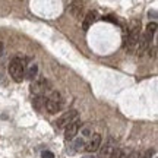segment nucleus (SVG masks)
I'll return each instance as SVG.
<instances>
[{
  "label": "nucleus",
  "mask_w": 158,
  "mask_h": 158,
  "mask_svg": "<svg viewBox=\"0 0 158 158\" xmlns=\"http://www.w3.org/2000/svg\"><path fill=\"white\" fill-rule=\"evenodd\" d=\"M51 88V84L48 82V79H45V78H43V79H37V81H34L32 84H31V86H29V89H31V92L32 94H43L44 91H47V89H50Z\"/></svg>",
  "instance_id": "obj_6"
},
{
  "label": "nucleus",
  "mask_w": 158,
  "mask_h": 158,
  "mask_svg": "<svg viewBox=\"0 0 158 158\" xmlns=\"http://www.w3.org/2000/svg\"><path fill=\"white\" fill-rule=\"evenodd\" d=\"M9 75L15 82H21L25 76V63L21 57H13L9 63Z\"/></svg>",
  "instance_id": "obj_1"
},
{
  "label": "nucleus",
  "mask_w": 158,
  "mask_h": 158,
  "mask_svg": "<svg viewBox=\"0 0 158 158\" xmlns=\"http://www.w3.org/2000/svg\"><path fill=\"white\" fill-rule=\"evenodd\" d=\"M79 129H81V122H79V120H73L70 124L66 126V130H64V139H66V141H72L75 136H76V133L79 132Z\"/></svg>",
  "instance_id": "obj_8"
},
{
  "label": "nucleus",
  "mask_w": 158,
  "mask_h": 158,
  "mask_svg": "<svg viewBox=\"0 0 158 158\" xmlns=\"http://www.w3.org/2000/svg\"><path fill=\"white\" fill-rule=\"evenodd\" d=\"M69 12L73 15L76 19H81V15L84 12V2L82 0H73L69 6Z\"/></svg>",
  "instance_id": "obj_9"
},
{
  "label": "nucleus",
  "mask_w": 158,
  "mask_h": 158,
  "mask_svg": "<svg viewBox=\"0 0 158 158\" xmlns=\"http://www.w3.org/2000/svg\"><path fill=\"white\" fill-rule=\"evenodd\" d=\"M147 31H149V32H152V34H155V31H157V22H151V23H148Z\"/></svg>",
  "instance_id": "obj_16"
},
{
  "label": "nucleus",
  "mask_w": 158,
  "mask_h": 158,
  "mask_svg": "<svg viewBox=\"0 0 158 158\" xmlns=\"http://www.w3.org/2000/svg\"><path fill=\"white\" fill-rule=\"evenodd\" d=\"M41 157L43 158H54V154L51 152V151H44V152L41 154Z\"/></svg>",
  "instance_id": "obj_18"
},
{
  "label": "nucleus",
  "mask_w": 158,
  "mask_h": 158,
  "mask_svg": "<svg viewBox=\"0 0 158 158\" xmlns=\"http://www.w3.org/2000/svg\"><path fill=\"white\" fill-rule=\"evenodd\" d=\"M127 158H139V157H138V152L133 151V152H130L129 155H127Z\"/></svg>",
  "instance_id": "obj_19"
},
{
  "label": "nucleus",
  "mask_w": 158,
  "mask_h": 158,
  "mask_svg": "<svg viewBox=\"0 0 158 158\" xmlns=\"http://www.w3.org/2000/svg\"><path fill=\"white\" fill-rule=\"evenodd\" d=\"M27 79H29V81H34L35 78H37V75H38V66L37 64H32L31 68L28 69V72H27Z\"/></svg>",
  "instance_id": "obj_13"
},
{
  "label": "nucleus",
  "mask_w": 158,
  "mask_h": 158,
  "mask_svg": "<svg viewBox=\"0 0 158 158\" xmlns=\"http://www.w3.org/2000/svg\"><path fill=\"white\" fill-rule=\"evenodd\" d=\"M139 38H141V23L133 27L132 31L127 34V38L124 41V48L127 51H133L138 43H139Z\"/></svg>",
  "instance_id": "obj_3"
},
{
  "label": "nucleus",
  "mask_w": 158,
  "mask_h": 158,
  "mask_svg": "<svg viewBox=\"0 0 158 158\" xmlns=\"http://www.w3.org/2000/svg\"><path fill=\"white\" fill-rule=\"evenodd\" d=\"M76 118H78V110H69V111H66L64 114H62L60 117L57 118L56 126L59 129L66 127L68 124H70L73 120H76Z\"/></svg>",
  "instance_id": "obj_5"
},
{
  "label": "nucleus",
  "mask_w": 158,
  "mask_h": 158,
  "mask_svg": "<svg viewBox=\"0 0 158 158\" xmlns=\"http://www.w3.org/2000/svg\"><path fill=\"white\" fill-rule=\"evenodd\" d=\"M97 18H98L97 12H92V10L88 12L86 16H85V19H84V22H82V29H84V31H88L91 25L97 21Z\"/></svg>",
  "instance_id": "obj_11"
},
{
  "label": "nucleus",
  "mask_w": 158,
  "mask_h": 158,
  "mask_svg": "<svg viewBox=\"0 0 158 158\" xmlns=\"http://www.w3.org/2000/svg\"><path fill=\"white\" fill-rule=\"evenodd\" d=\"M2 50H3V43L0 41V53H2Z\"/></svg>",
  "instance_id": "obj_22"
},
{
  "label": "nucleus",
  "mask_w": 158,
  "mask_h": 158,
  "mask_svg": "<svg viewBox=\"0 0 158 158\" xmlns=\"http://www.w3.org/2000/svg\"><path fill=\"white\" fill-rule=\"evenodd\" d=\"M100 145H101V135L100 133H94L91 136L89 141L85 143L84 149L86 152H95L97 149H100Z\"/></svg>",
  "instance_id": "obj_7"
},
{
  "label": "nucleus",
  "mask_w": 158,
  "mask_h": 158,
  "mask_svg": "<svg viewBox=\"0 0 158 158\" xmlns=\"http://www.w3.org/2000/svg\"><path fill=\"white\" fill-rule=\"evenodd\" d=\"M84 147H85V143H84V139H82V138H79V139L75 141V149H76V151L82 149Z\"/></svg>",
  "instance_id": "obj_15"
},
{
  "label": "nucleus",
  "mask_w": 158,
  "mask_h": 158,
  "mask_svg": "<svg viewBox=\"0 0 158 158\" xmlns=\"http://www.w3.org/2000/svg\"><path fill=\"white\" fill-rule=\"evenodd\" d=\"M152 40H154V34H152V32L145 31V32H143V35L139 38L138 45H136V47H138V48H136V54H138L139 57L143 56V54L148 51V48L151 47V44H152Z\"/></svg>",
  "instance_id": "obj_4"
},
{
  "label": "nucleus",
  "mask_w": 158,
  "mask_h": 158,
  "mask_svg": "<svg viewBox=\"0 0 158 158\" xmlns=\"http://www.w3.org/2000/svg\"><path fill=\"white\" fill-rule=\"evenodd\" d=\"M84 135H89V129H88V127L84 130Z\"/></svg>",
  "instance_id": "obj_20"
},
{
  "label": "nucleus",
  "mask_w": 158,
  "mask_h": 158,
  "mask_svg": "<svg viewBox=\"0 0 158 158\" xmlns=\"http://www.w3.org/2000/svg\"><path fill=\"white\" fill-rule=\"evenodd\" d=\"M82 158H95V157H94V155H84Z\"/></svg>",
  "instance_id": "obj_21"
},
{
  "label": "nucleus",
  "mask_w": 158,
  "mask_h": 158,
  "mask_svg": "<svg viewBox=\"0 0 158 158\" xmlns=\"http://www.w3.org/2000/svg\"><path fill=\"white\" fill-rule=\"evenodd\" d=\"M108 158H123V151H122V149H116V148H114L113 152L110 154V157H108Z\"/></svg>",
  "instance_id": "obj_14"
},
{
  "label": "nucleus",
  "mask_w": 158,
  "mask_h": 158,
  "mask_svg": "<svg viewBox=\"0 0 158 158\" xmlns=\"http://www.w3.org/2000/svg\"><path fill=\"white\" fill-rule=\"evenodd\" d=\"M152 157H154V149H148V151H145V154L141 158H152Z\"/></svg>",
  "instance_id": "obj_17"
},
{
  "label": "nucleus",
  "mask_w": 158,
  "mask_h": 158,
  "mask_svg": "<svg viewBox=\"0 0 158 158\" xmlns=\"http://www.w3.org/2000/svg\"><path fill=\"white\" fill-rule=\"evenodd\" d=\"M114 141L110 138L106 143H104V147L100 149V154H98V158H108L110 157V154L113 152V149H114Z\"/></svg>",
  "instance_id": "obj_10"
},
{
  "label": "nucleus",
  "mask_w": 158,
  "mask_h": 158,
  "mask_svg": "<svg viewBox=\"0 0 158 158\" xmlns=\"http://www.w3.org/2000/svg\"><path fill=\"white\" fill-rule=\"evenodd\" d=\"M45 101H47V98H45L43 94H38L37 97H34V100H32V106L37 111H43L45 108Z\"/></svg>",
  "instance_id": "obj_12"
},
{
  "label": "nucleus",
  "mask_w": 158,
  "mask_h": 158,
  "mask_svg": "<svg viewBox=\"0 0 158 158\" xmlns=\"http://www.w3.org/2000/svg\"><path fill=\"white\" fill-rule=\"evenodd\" d=\"M62 107H63V100L59 92H53L45 101V110L50 114H57L62 110Z\"/></svg>",
  "instance_id": "obj_2"
}]
</instances>
